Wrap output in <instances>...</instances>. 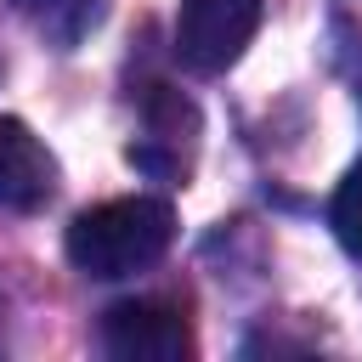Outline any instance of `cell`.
<instances>
[{
  "label": "cell",
  "instance_id": "4",
  "mask_svg": "<svg viewBox=\"0 0 362 362\" xmlns=\"http://www.w3.org/2000/svg\"><path fill=\"white\" fill-rule=\"evenodd\" d=\"M57 192V158L51 147L23 124V119H0V209H45Z\"/></svg>",
  "mask_w": 362,
  "mask_h": 362
},
{
  "label": "cell",
  "instance_id": "5",
  "mask_svg": "<svg viewBox=\"0 0 362 362\" xmlns=\"http://www.w3.org/2000/svg\"><path fill=\"white\" fill-rule=\"evenodd\" d=\"M192 141H198V113L187 96L153 85L147 96V141L130 147V164L153 170V175H187V158H192Z\"/></svg>",
  "mask_w": 362,
  "mask_h": 362
},
{
  "label": "cell",
  "instance_id": "6",
  "mask_svg": "<svg viewBox=\"0 0 362 362\" xmlns=\"http://www.w3.org/2000/svg\"><path fill=\"white\" fill-rule=\"evenodd\" d=\"M17 11L45 34V45L57 51H74L90 28H102L107 17V0H17Z\"/></svg>",
  "mask_w": 362,
  "mask_h": 362
},
{
  "label": "cell",
  "instance_id": "1",
  "mask_svg": "<svg viewBox=\"0 0 362 362\" xmlns=\"http://www.w3.org/2000/svg\"><path fill=\"white\" fill-rule=\"evenodd\" d=\"M170 243H175V209L164 198H107V204L74 215V226L62 238L68 260L96 283L158 266L170 255Z\"/></svg>",
  "mask_w": 362,
  "mask_h": 362
},
{
  "label": "cell",
  "instance_id": "7",
  "mask_svg": "<svg viewBox=\"0 0 362 362\" xmlns=\"http://www.w3.org/2000/svg\"><path fill=\"white\" fill-rule=\"evenodd\" d=\"M328 221H334V238L345 243V255L362 260V158L345 170V181H339V192L328 204Z\"/></svg>",
  "mask_w": 362,
  "mask_h": 362
},
{
  "label": "cell",
  "instance_id": "2",
  "mask_svg": "<svg viewBox=\"0 0 362 362\" xmlns=\"http://www.w3.org/2000/svg\"><path fill=\"white\" fill-rule=\"evenodd\" d=\"M260 11H266V0H181V11H175V57H181V68L226 74L249 51V40L260 28Z\"/></svg>",
  "mask_w": 362,
  "mask_h": 362
},
{
  "label": "cell",
  "instance_id": "3",
  "mask_svg": "<svg viewBox=\"0 0 362 362\" xmlns=\"http://www.w3.org/2000/svg\"><path fill=\"white\" fill-rule=\"evenodd\" d=\"M102 351L119 362H187L192 328L170 300H119L102 311Z\"/></svg>",
  "mask_w": 362,
  "mask_h": 362
}]
</instances>
